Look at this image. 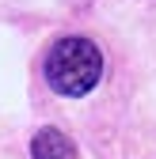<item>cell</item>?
Masks as SVG:
<instances>
[{"instance_id":"obj_1","label":"cell","mask_w":156,"mask_h":159,"mask_svg":"<svg viewBox=\"0 0 156 159\" xmlns=\"http://www.w3.org/2000/svg\"><path fill=\"white\" fill-rule=\"evenodd\" d=\"M46 84L53 95L80 98L103 80V53L91 38H61L46 53Z\"/></svg>"},{"instance_id":"obj_2","label":"cell","mask_w":156,"mask_h":159,"mask_svg":"<svg viewBox=\"0 0 156 159\" xmlns=\"http://www.w3.org/2000/svg\"><path fill=\"white\" fill-rule=\"evenodd\" d=\"M76 148L61 129H42L31 140V159H72Z\"/></svg>"}]
</instances>
